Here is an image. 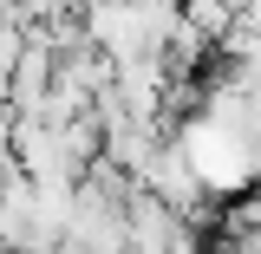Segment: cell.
Returning a JSON list of instances; mask_svg holds the SVG:
<instances>
[{
	"label": "cell",
	"instance_id": "6da1fadb",
	"mask_svg": "<svg viewBox=\"0 0 261 254\" xmlns=\"http://www.w3.org/2000/svg\"><path fill=\"white\" fill-rule=\"evenodd\" d=\"M124 254H196V228L183 209L157 202L150 189H130L124 202Z\"/></svg>",
	"mask_w": 261,
	"mask_h": 254
},
{
	"label": "cell",
	"instance_id": "277c9868",
	"mask_svg": "<svg viewBox=\"0 0 261 254\" xmlns=\"http://www.w3.org/2000/svg\"><path fill=\"white\" fill-rule=\"evenodd\" d=\"M13 7H20V0H7V13H13Z\"/></svg>",
	"mask_w": 261,
	"mask_h": 254
},
{
	"label": "cell",
	"instance_id": "7a4b0ae2",
	"mask_svg": "<svg viewBox=\"0 0 261 254\" xmlns=\"http://www.w3.org/2000/svg\"><path fill=\"white\" fill-rule=\"evenodd\" d=\"M183 26H196L202 39H228L235 20H242V0H176Z\"/></svg>",
	"mask_w": 261,
	"mask_h": 254
},
{
	"label": "cell",
	"instance_id": "3957f363",
	"mask_svg": "<svg viewBox=\"0 0 261 254\" xmlns=\"http://www.w3.org/2000/svg\"><path fill=\"white\" fill-rule=\"evenodd\" d=\"M0 254H33V248H0Z\"/></svg>",
	"mask_w": 261,
	"mask_h": 254
}]
</instances>
